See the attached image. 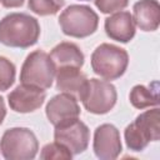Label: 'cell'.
Wrapping results in <instances>:
<instances>
[{
	"label": "cell",
	"mask_w": 160,
	"mask_h": 160,
	"mask_svg": "<svg viewBox=\"0 0 160 160\" xmlns=\"http://www.w3.org/2000/svg\"><path fill=\"white\" fill-rule=\"evenodd\" d=\"M160 111L158 108L140 114L125 129V141L130 150L141 151L150 141L160 139Z\"/></svg>",
	"instance_id": "2"
},
{
	"label": "cell",
	"mask_w": 160,
	"mask_h": 160,
	"mask_svg": "<svg viewBox=\"0 0 160 160\" xmlns=\"http://www.w3.org/2000/svg\"><path fill=\"white\" fill-rule=\"evenodd\" d=\"M132 20L144 31H155L160 24V5L158 0H140L132 8Z\"/></svg>",
	"instance_id": "13"
},
{
	"label": "cell",
	"mask_w": 160,
	"mask_h": 160,
	"mask_svg": "<svg viewBox=\"0 0 160 160\" xmlns=\"http://www.w3.org/2000/svg\"><path fill=\"white\" fill-rule=\"evenodd\" d=\"M55 74L56 66L50 55L45 51L36 50L30 52L25 59L20 72V81L21 84L45 90L51 86Z\"/></svg>",
	"instance_id": "5"
},
{
	"label": "cell",
	"mask_w": 160,
	"mask_h": 160,
	"mask_svg": "<svg viewBox=\"0 0 160 160\" xmlns=\"http://www.w3.org/2000/svg\"><path fill=\"white\" fill-rule=\"evenodd\" d=\"M96 8L104 14H111L128 6L129 0H94Z\"/></svg>",
	"instance_id": "20"
},
{
	"label": "cell",
	"mask_w": 160,
	"mask_h": 160,
	"mask_svg": "<svg viewBox=\"0 0 160 160\" xmlns=\"http://www.w3.org/2000/svg\"><path fill=\"white\" fill-rule=\"evenodd\" d=\"M79 115L80 108L78 105V100L72 95L65 92L51 98L46 105V116L54 126L78 119Z\"/></svg>",
	"instance_id": "11"
},
{
	"label": "cell",
	"mask_w": 160,
	"mask_h": 160,
	"mask_svg": "<svg viewBox=\"0 0 160 160\" xmlns=\"http://www.w3.org/2000/svg\"><path fill=\"white\" fill-rule=\"evenodd\" d=\"M85 1H86V0H85Z\"/></svg>",
	"instance_id": "23"
},
{
	"label": "cell",
	"mask_w": 160,
	"mask_h": 160,
	"mask_svg": "<svg viewBox=\"0 0 160 160\" xmlns=\"http://www.w3.org/2000/svg\"><path fill=\"white\" fill-rule=\"evenodd\" d=\"M129 64L128 52L112 44L99 45L91 55V68L94 72L106 80L120 78Z\"/></svg>",
	"instance_id": "3"
},
{
	"label": "cell",
	"mask_w": 160,
	"mask_h": 160,
	"mask_svg": "<svg viewBox=\"0 0 160 160\" xmlns=\"http://www.w3.org/2000/svg\"><path fill=\"white\" fill-rule=\"evenodd\" d=\"M51 60L54 61L56 69L72 66V68H81L84 64V54L79 49L78 45L74 42H60L58 44L50 54Z\"/></svg>",
	"instance_id": "15"
},
{
	"label": "cell",
	"mask_w": 160,
	"mask_h": 160,
	"mask_svg": "<svg viewBox=\"0 0 160 160\" xmlns=\"http://www.w3.org/2000/svg\"><path fill=\"white\" fill-rule=\"evenodd\" d=\"M6 115V109H5V104H4V99L0 96V125L2 124L4 119Z\"/></svg>",
	"instance_id": "22"
},
{
	"label": "cell",
	"mask_w": 160,
	"mask_h": 160,
	"mask_svg": "<svg viewBox=\"0 0 160 160\" xmlns=\"http://www.w3.org/2000/svg\"><path fill=\"white\" fill-rule=\"evenodd\" d=\"M0 2L5 8H18L24 4V0H0Z\"/></svg>",
	"instance_id": "21"
},
{
	"label": "cell",
	"mask_w": 160,
	"mask_h": 160,
	"mask_svg": "<svg viewBox=\"0 0 160 160\" xmlns=\"http://www.w3.org/2000/svg\"><path fill=\"white\" fill-rule=\"evenodd\" d=\"M59 24L65 35L72 38H86L96 31L99 18L89 6L71 5L61 12Z\"/></svg>",
	"instance_id": "6"
},
{
	"label": "cell",
	"mask_w": 160,
	"mask_h": 160,
	"mask_svg": "<svg viewBox=\"0 0 160 160\" xmlns=\"http://www.w3.org/2000/svg\"><path fill=\"white\" fill-rule=\"evenodd\" d=\"M64 6V0H29V9L41 16L54 15Z\"/></svg>",
	"instance_id": "17"
},
{
	"label": "cell",
	"mask_w": 160,
	"mask_h": 160,
	"mask_svg": "<svg viewBox=\"0 0 160 160\" xmlns=\"http://www.w3.org/2000/svg\"><path fill=\"white\" fill-rule=\"evenodd\" d=\"M71 151L58 141L46 144L40 154V158L42 160H69L71 159Z\"/></svg>",
	"instance_id": "18"
},
{
	"label": "cell",
	"mask_w": 160,
	"mask_h": 160,
	"mask_svg": "<svg viewBox=\"0 0 160 160\" xmlns=\"http://www.w3.org/2000/svg\"><path fill=\"white\" fill-rule=\"evenodd\" d=\"M94 151L99 159L114 160L121 152V140L119 130L111 124H102L94 134Z\"/></svg>",
	"instance_id": "9"
},
{
	"label": "cell",
	"mask_w": 160,
	"mask_h": 160,
	"mask_svg": "<svg viewBox=\"0 0 160 160\" xmlns=\"http://www.w3.org/2000/svg\"><path fill=\"white\" fill-rule=\"evenodd\" d=\"M116 89L115 86L105 80L90 79L81 95L84 108L92 114H106L116 102Z\"/></svg>",
	"instance_id": "7"
},
{
	"label": "cell",
	"mask_w": 160,
	"mask_h": 160,
	"mask_svg": "<svg viewBox=\"0 0 160 160\" xmlns=\"http://www.w3.org/2000/svg\"><path fill=\"white\" fill-rule=\"evenodd\" d=\"M40 35L38 20L28 14L12 12L0 20V42L11 48H29Z\"/></svg>",
	"instance_id": "1"
},
{
	"label": "cell",
	"mask_w": 160,
	"mask_h": 160,
	"mask_svg": "<svg viewBox=\"0 0 160 160\" xmlns=\"http://www.w3.org/2000/svg\"><path fill=\"white\" fill-rule=\"evenodd\" d=\"M105 31L112 40L120 42L130 41L135 35V24L128 11H120L105 20Z\"/></svg>",
	"instance_id": "14"
},
{
	"label": "cell",
	"mask_w": 160,
	"mask_h": 160,
	"mask_svg": "<svg viewBox=\"0 0 160 160\" xmlns=\"http://www.w3.org/2000/svg\"><path fill=\"white\" fill-rule=\"evenodd\" d=\"M55 141L66 146L71 154H80L86 150L90 140V131L88 126L79 119L64 122L55 126Z\"/></svg>",
	"instance_id": "8"
},
{
	"label": "cell",
	"mask_w": 160,
	"mask_h": 160,
	"mask_svg": "<svg viewBox=\"0 0 160 160\" xmlns=\"http://www.w3.org/2000/svg\"><path fill=\"white\" fill-rule=\"evenodd\" d=\"M15 81V66L14 64L4 58L0 56V91L8 90Z\"/></svg>",
	"instance_id": "19"
},
{
	"label": "cell",
	"mask_w": 160,
	"mask_h": 160,
	"mask_svg": "<svg viewBox=\"0 0 160 160\" xmlns=\"http://www.w3.org/2000/svg\"><path fill=\"white\" fill-rule=\"evenodd\" d=\"M56 88L58 90L72 95L75 99H81V95L88 84L85 74L80 71V68L65 66L56 69Z\"/></svg>",
	"instance_id": "12"
},
{
	"label": "cell",
	"mask_w": 160,
	"mask_h": 160,
	"mask_svg": "<svg viewBox=\"0 0 160 160\" xmlns=\"http://www.w3.org/2000/svg\"><path fill=\"white\" fill-rule=\"evenodd\" d=\"M0 150L8 160H30L35 158L39 150V142L30 129L12 128L4 132L0 141Z\"/></svg>",
	"instance_id": "4"
},
{
	"label": "cell",
	"mask_w": 160,
	"mask_h": 160,
	"mask_svg": "<svg viewBox=\"0 0 160 160\" xmlns=\"http://www.w3.org/2000/svg\"><path fill=\"white\" fill-rule=\"evenodd\" d=\"M130 102L136 109H145L159 104L156 88H145L144 85H135L130 91Z\"/></svg>",
	"instance_id": "16"
},
{
	"label": "cell",
	"mask_w": 160,
	"mask_h": 160,
	"mask_svg": "<svg viewBox=\"0 0 160 160\" xmlns=\"http://www.w3.org/2000/svg\"><path fill=\"white\" fill-rule=\"evenodd\" d=\"M44 89L21 84L16 86L8 96L10 108L16 112H31L39 109L45 100Z\"/></svg>",
	"instance_id": "10"
}]
</instances>
